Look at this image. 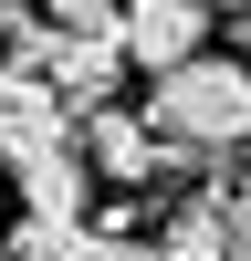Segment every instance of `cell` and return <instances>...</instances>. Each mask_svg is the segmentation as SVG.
<instances>
[{"mask_svg":"<svg viewBox=\"0 0 251 261\" xmlns=\"http://www.w3.org/2000/svg\"><path fill=\"white\" fill-rule=\"evenodd\" d=\"M157 261H230V199H178L157 220Z\"/></svg>","mask_w":251,"mask_h":261,"instance_id":"6","label":"cell"},{"mask_svg":"<svg viewBox=\"0 0 251 261\" xmlns=\"http://www.w3.org/2000/svg\"><path fill=\"white\" fill-rule=\"evenodd\" d=\"M11 188H21V209H32V220H84L94 167H84V146H42V157L11 167Z\"/></svg>","mask_w":251,"mask_h":261,"instance_id":"5","label":"cell"},{"mask_svg":"<svg viewBox=\"0 0 251 261\" xmlns=\"http://www.w3.org/2000/svg\"><path fill=\"white\" fill-rule=\"evenodd\" d=\"M11 73H21V63H0V94H11Z\"/></svg>","mask_w":251,"mask_h":261,"instance_id":"8","label":"cell"},{"mask_svg":"<svg viewBox=\"0 0 251 261\" xmlns=\"http://www.w3.org/2000/svg\"><path fill=\"white\" fill-rule=\"evenodd\" d=\"M73 146H84V167L115 178V188L167 178V136H157L146 115H126V105H84V115H73Z\"/></svg>","mask_w":251,"mask_h":261,"instance_id":"2","label":"cell"},{"mask_svg":"<svg viewBox=\"0 0 251 261\" xmlns=\"http://www.w3.org/2000/svg\"><path fill=\"white\" fill-rule=\"evenodd\" d=\"M146 125L167 136V167H230V157H251V63L241 53L167 63Z\"/></svg>","mask_w":251,"mask_h":261,"instance_id":"1","label":"cell"},{"mask_svg":"<svg viewBox=\"0 0 251 261\" xmlns=\"http://www.w3.org/2000/svg\"><path fill=\"white\" fill-rule=\"evenodd\" d=\"M209 11H251V0H209Z\"/></svg>","mask_w":251,"mask_h":261,"instance_id":"9","label":"cell"},{"mask_svg":"<svg viewBox=\"0 0 251 261\" xmlns=\"http://www.w3.org/2000/svg\"><path fill=\"white\" fill-rule=\"evenodd\" d=\"M230 261H251V178H241V199H230Z\"/></svg>","mask_w":251,"mask_h":261,"instance_id":"7","label":"cell"},{"mask_svg":"<svg viewBox=\"0 0 251 261\" xmlns=\"http://www.w3.org/2000/svg\"><path fill=\"white\" fill-rule=\"evenodd\" d=\"M0 261H11V251H0Z\"/></svg>","mask_w":251,"mask_h":261,"instance_id":"10","label":"cell"},{"mask_svg":"<svg viewBox=\"0 0 251 261\" xmlns=\"http://www.w3.org/2000/svg\"><path fill=\"white\" fill-rule=\"evenodd\" d=\"M42 146H73V105H63L42 73H11V94H0V167L42 157Z\"/></svg>","mask_w":251,"mask_h":261,"instance_id":"4","label":"cell"},{"mask_svg":"<svg viewBox=\"0 0 251 261\" xmlns=\"http://www.w3.org/2000/svg\"><path fill=\"white\" fill-rule=\"evenodd\" d=\"M209 0H115V32H126V63H146V73H167V63L209 53Z\"/></svg>","mask_w":251,"mask_h":261,"instance_id":"3","label":"cell"}]
</instances>
